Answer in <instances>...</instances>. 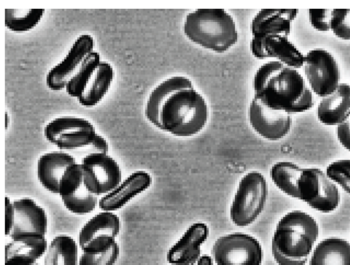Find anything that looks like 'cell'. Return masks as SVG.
<instances>
[{
	"label": "cell",
	"mask_w": 350,
	"mask_h": 265,
	"mask_svg": "<svg viewBox=\"0 0 350 265\" xmlns=\"http://www.w3.org/2000/svg\"><path fill=\"white\" fill-rule=\"evenodd\" d=\"M113 77L114 70L111 64L101 60L92 78L77 98L79 104L85 107L98 104L110 89Z\"/></svg>",
	"instance_id": "7402d4cb"
},
{
	"label": "cell",
	"mask_w": 350,
	"mask_h": 265,
	"mask_svg": "<svg viewBox=\"0 0 350 265\" xmlns=\"http://www.w3.org/2000/svg\"><path fill=\"white\" fill-rule=\"evenodd\" d=\"M45 10L42 8H5V26L14 33H25L33 29L42 18Z\"/></svg>",
	"instance_id": "4316f807"
},
{
	"label": "cell",
	"mask_w": 350,
	"mask_h": 265,
	"mask_svg": "<svg viewBox=\"0 0 350 265\" xmlns=\"http://www.w3.org/2000/svg\"><path fill=\"white\" fill-rule=\"evenodd\" d=\"M183 32L193 43L219 53L232 47L239 37L234 18L222 8H200L189 12Z\"/></svg>",
	"instance_id": "277c9868"
},
{
	"label": "cell",
	"mask_w": 350,
	"mask_h": 265,
	"mask_svg": "<svg viewBox=\"0 0 350 265\" xmlns=\"http://www.w3.org/2000/svg\"><path fill=\"white\" fill-rule=\"evenodd\" d=\"M78 245L68 235L55 236L44 253V265H78Z\"/></svg>",
	"instance_id": "d4e9b609"
},
{
	"label": "cell",
	"mask_w": 350,
	"mask_h": 265,
	"mask_svg": "<svg viewBox=\"0 0 350 265\" xmlns=\"http://www.w3.org/2000/svg\"><path fill=\"white\" fill-rule=\"evenodd\" d=\"M326 174L350 194V160H338L330 163L326 168Z\"/></svg>",
	"instance_id": "f546056e"
},
{
	"label": "cell",
	"mask_w": 350,
	"mask_h": 265,
	"mask_svg": "<svg viewBox=\"0 0 350 265\" xmlns=\"http://www.w3.org/2000/svg\"><path fill=\"white\" fill-rule=\"evenodd\" d=\"M333 9H310L308 18L311 25L319 31L331 30Z\"/></svg>",
	"instance_id": "1f68e13d"
},
{
	"label": "cell",
	"mask_w": 350,
	"mask_h": 265,
	"mask_svg": "<svg viewBox=\"0 0 350 265\" xmlns=\"http://www.w3.org/2000/svg\"><path fill=\"white\" fill-rule=\"evenodd\" d=\"M120 220L113 212L102 210L88 220L81 228L78 245L82 252L108 249L116 242Z\"/></svg>",
	"instance_id": "8fae6325"
},
{
	"label": "cell",
	"mask_w": 350,
	"mask_h": 265,
	"mask_svg": "<svg viewBox=\"0 0 350 265\" xmlns=\"http://www.w3.org/2000/svg\"><path fill=\"white\" fill-rule=\"evenodd\" d=\"M250 49L253 56L258 59L272 58L295 69L304 66V55L288 36L271 35L252 38Z\"/></svg>",
	"instance_id": "5bb4252c"
},
{
	"label": "cell",
	"mask_w": 350,
	"mask_h": 265,
	"mask_svg": "<svg viewBox=\"0 0 350 265\" xmlns=\"http://www.w3.org/2000/svg\"><path fill=\"white\" fill-rule=\"evenodd\" d=\"M94 40L88 33L79 36L72 43L64 57L47 72L45 82L52 91H60L66 86L84 61L94 50Z\"/></svg>",
	"instance_id": "4fadbf2b"
},
{
	"label": "cell",
	"mask_w": 350,
	"mask_h": 265,
	"mask_svg": "<svg viewBox=\"0 0 350 265\" xmlns=\"http://www.w3.org/2000/svg\"><path fill=\"white\" fill-rule=\"evenodd\" d=\"M318 120L325 125H340L350 117V85L340 83L331 94L323 97L317 107Z\"/></svg>",
	"instance_id": "44dd1931"
},
{
	"label": "cell",
	"mask_w": 350,
	"mask_h": 265,
	"mask_svg": "<svg viewBox=\"0 0 350 265\" xmlns=\"http://www.w3.org/2000/svg\"><path fill=\"white\" fill-rule=\"evenodd\" d=\"M212 256L216 265H260L263 252L256 238L247 234L234 232L215 240Z\"/></svg>",
	"instance_id": "52a82bcc"
},
{
	"label": "cell",
	"mask_w": 350,
	"mask_h": 265,
	"mask_svg": "<svg viewBox=\"0 0 350 265\" xmlns=\"http://www.w3.org/2000/svg\"><path fill=\"white\" fill-rule=\"evenodd\" d=\"M349 120H350V117H349Z\"/></svg>",
	"instance_id": "74e56055"
},
{
	"label": "cell",
	"mask_w": 350,
	"mask_h": 265,
	"mask_svg": "<svg viewBox=\"0 0 350 265\" xmlns=\"http://www.w3.org/2000/svg\"><path fill=\"white\" fill-rule=\"evenodd\" d=\"M267 195V180L261 173L252 171L245 174L230 208L232 222L239 227L252 224L263 210Z\"/></svg>",
	"instance_id": "8992f818"
},
{
	"label": "cell",
	"mask_w": 350,
	"mask_h": 265,
	"mask_svg": "<svg viewBox=\"0 0 350 265\" xmlns=\"http://www.w3.org/2000/svg\"><path fill=\"white\" fill-rule=\"evenodd\" d=\"M310 265H350V243L339 238L321 240L312 253Z\"/></svg>",
	"instance_id": "603a6c76"
},
{
	"label": "cell",
	"mask_w": 350,
	"mask_h": 265,
	"mask_svg": "<svg viewBox=\"0 0 350 265\" xmlns=\"http://www.w3.org/2000/svg\"><path fill=\"white\" fill-rule=\"evenodd\" d=\"M5 265H40L37 262L18 257H12L8 259H5Z\"/></svg>",
	"instance_id": "e575fe53"
},
{
	"label": "cell",
	"mask_w": 350,
	"mask_h": 265,
	"mask_svg": "<svg viewBox=\"0 0 350 265\" xmlns=\"http://www.w3.org/2000/svg\"><path fill=\"white\" fill-rule=\"evenodd\" d=\"M197 265H213V260L208 255H203L199 258Z\"/></svg>",
	"instance_id": "d590c367"
},
{
	"label": "cell",
	"mask_w": 350,
	"mask_h": 265,
	"mask_svg": "<svg viewBox=\"0 0 350 265\" xmlns=\"http://www.w3.org/2000/svg\"><path fill=\"white\" fill-rule=\"evenodd\" d=\"M304 73L314 94L325 97L333 93L340 83V70L335 58L327 51L315 48L304 55Z\"/></svg>",
	"instance_id": "30bf717a"
},
{
	"label": "cell",
	"mask_w": 350,
	"mask_h": 265,
	"mask_svg": "<svg viewBox=\"0 0 350 265\" xmlns=\"http://www.w3.org/2000/svg\"><path fill=\"white\" fill-rule=\"evenodd\" d=\"M79 163L85 186L98 197L107 194L122 181L120 167L108 153L87 154Z\"/></svg>",
	"instance_id": "9c48e42d"
},
{
	"label": "cell",
	"mask_w": 350,
	"mask_h": 265,
	"mask_svg": "<svg viewBox=\"0 0 350 265\" xmlns=\"http://www.w3.org/2000/svg\"><path fill=\"white\" fill-rule=\"evenodd\" d=\"M100 61V55L95 50L85 57L66 86V92L70 96L78 98L81 96Z\"/></svg>",
	"instance_id": "83f0119b"
},
{
	"label": "cell",
	"mask_w": 350,
	"mask_h": 265,
	"mask_svg": "<svg viewBox=\"0 0 350 265\" xmlns=\"http://www.w3.org/2000/svg\"><path fill=\"white\" fill-rule=\"evenodd\" d=\"M303 168L289 161H280L271 167L270 177L274 184L284 193L299 199L298 180Z\"/></svg>",
	"instance_id": "484cf974"
},
{
	"label": "cell",
	"mask_w": 350,
	"mask_h": 265,
	"mask_svg": "<svg viewBox=\"0 0 350 265\" xmlns=\"http://www.w3.org/2000/svg\"><path fill=\"white\" fill-rule=\"evenodd\" d=\"M14 220L12 201L8 196L5 197V234L9 236Z\"/></svg>",
	"instance_id": "836d02e7"
},
{
	"label": "cell",
	"mask_w": 350,
	"mask_h": 265,
	"mask_svg": "<svg viewBox=\"0 0 350 265\" xmlns=\"http://www.w3.org/2000/svg\"><path fill=\"white\" fill-rule=\"evenodd\" d=\"M331 31L336 37L350 40V9H333Z\"/></svg>",
	"instance_id": "4dcf8cb0"
},
{
	"label": "cell",
	"mask_w": 350,
	"mask_h": 265,
	"mask_svg": "<svg viewBox=\"0 0 350 265\" xmlns=\"http://www.w3.org/2000/svg\"><path fill=\"white\" fill-rule=\"evenodd\" d=\"M14 220L10 238L25 235L45 236L48 218L44 209L29 197L12 201Z\"/></svg>",
	"instance_id": "2e32d148"
},
{
	"label": "cell",
	"mask_w": 350,
	"mask_h": 265,
	"mask_svg": "<svg viewBox=\"0 0 350 265\" xmlns=\"http://www.w3.org/2000/svg\"><path fill=\"white\" fill-rule=\"evenodd\" d=\"M254 98L265 106L288 114L304 112L314 105L311 89L297 69L269 61L256 70Z\"/></svg>",
	"instance_id": "7a4b0ae2"
},
{
	"label": "cell",
	"mask_w": 350,
	"mask_h": 265,
	"mask_svg": "<svg viewBox=\"0 0 350 265\" xmlns=\"http://www.w3.org/2000/svg\"><path fill=\"white\" fill-rule=\"evenodd\" d=\"M337 137L341 145L350 152V120L337 126Z\"/></svg>",
	"instance_id": "d6a6232c"
},
{
	"label": "cell",
	"mask_w": 350,
	"mask_h": 265,
	"mask_svg": "<svg viewBox=\"0 0 350 265\" xmlns=\"http://www.w3.org/2000/svg\"><path fill=\"white\" fill-rule=\"evenodd\" d=\"M152 184L150 174L137 170L129 175L107 194L99 199L98 207L102 210L114 212L122 208L133 197L146 191Z\"/></svg>",
	"instance_id": "ac0fdd59"
},
{
	"label": "cell",
	"mask_w": 350,
	"mask_h": 265,
	"mask_svg": "<svg viewBox=\"0 0 350 265\" xmlns=\"http://www.w3.org/2000/svg\"><path fill=\"white\" fill-rule=\"evenodd\" d=\"M144 114L148 121L177 137H191L205 126L208 106L191 81L176 75L165 79L150 93Z\"/></svg>",
	"instance_id": "6da1fadb"
},
{
	"label": "cell",
	"mask_w": 350,
	"mask_h": 265,
	"mask_svg": "<svg viewBox=\"0 0 350 265\" xmlns=\"http://www.w3.org/2000/svg\"><path fill=\"white\" fill-rule=\"evenodd\" d=\"M77 162L72 154L65 151L46 152L38 160V179L44 189L58 195L62 178L68 167Z\"/></svg>",
	"instance_id": "ffe728a7"
},
{
	"label": "cell",
	"mask_w": 350,
	"mask_h": 265,
	"mask_svg": "<svg viewBox=\"0 0 350 265\" xmlns=\"http://www.w3.org/2000/svg\"><path fill=\"white\" fill-rule=\"evenodd\" d=\"M249 121L259 135L271 141L283 138L292 125L291 114L270 109L254 98L250 104Z\"/></svg>",
	"instance_id": "9a60e30c"
},
{
	"label": "cell",
	"mask_w": 350,
	"mask_h": 265,
	"mask_svg": "<svg viewBox=\"0 0 350 265\" xmlns=\"http://www.w3.org/2000/svg\"><path fill=\"white\" fill-rule=\"evenodd\" d=\"M297 9H262L252 20V38L271 35L288 36L291 24L297 15Z\"/></svg>",
	"instance_id": "d6986e66"
},
{
	"label": "cell",
	"mask_w": 350,
	"mask_h": 265,
	"mask_svg": "<svg viewBox=\"0 0 350 265\" xmlns=\"http://www.w3.org/2000/svg\"><path fill=\"white\" fill-rule=\"evenodd\" d=\"M120 254L117 242L108 249L98 252H83L78 265H113Z\"/></svg>",
	"instance_id": "f1b7e54d"
},
{
	"label": "cell",
	"mask_w": 350,
	"mask_h": 265,
	"mask_svg": "<svg viewBox=\"0 0 350 265\" xmlns=\"http://www.w3.org/2000/svg\"><path fill=\"white\" fill-rule=\"evenodd\" d=\"M297 188L299 199L316 210L329 213L338 206L340 193L336 185L319 168H303Z\"/></svg>",
	"instance_id": "ba28073f"
},
{
	"label": "cell",
	"mask_w": 350,
	"mask_h": 265,
	"mask_svg": "<svg viewBox=\"0 0 350 265\" xmlns=\"http://www.w3.org/2000/svg\"><path fill=\"white\" fill-rule=\"evenodd\" d=\"M58 195L66 209L80 215L94 211L100 199L85 186L79 162L66 169L60 181Z\"/></svg>",
	"instance_id": "7c38bea8"
},
{
	"label": "cell",
	"mask_w": 350,
	"mask_h": 265,
	"mask_svg": "<svg viewBox=\"0 0 350 265\" xmlns=\"http://www.w3.org/2000/svg\"><path fill=\"white\" fill-rule=\"evenodd\" d=\"M208 234L209 229L205 223L191 224L168 250L167 262L172 265H195L200 257L201 246Z\"/></svg>",
	"instance_id": "e0dca14e"
},
{
	"label": "cell",
	"mask_w": 350,
	"mask_h": 265,
	"mask_svg": "<svg viewBox=\"0 0 350 265\" xmlns=\"http://www.w3.org/2000/svg\"><path fill=\"white\" fill-rule=\"evenodd\" d=\"M10 239L5 247V259L18 257L37 262L49 245L45 236L25 235Z\"/></svg>",
	"instance_id": "cb8c5ba5"
},
{
	"label": "cell",
	"mask_w": 350,
	"mask_h": 265,
	"mask_svg": "<svg viewBox=\"0 0 350 265\" xmlns=\"http://www.w3.org/2000/svg\"><path fill=\"white\" fill-rule=\"evenodd\" d=\"M9 124H10V116H9L8 113L7 111H5V130H7L8 128Z\"/></svg>",
	"instance_id": "8d00e7d4"
},
{
	"label": "cell",
	"mask_w": 350,
	"mask_h": 265,
	"mask_svg": "<svg viewBox=\"0 0 350 265\" xmlns=\"http://www.w3.org/2000/svg\"><path fill=\"white\" fill-rule=\"evenodd\" d=\"M43 132L46 139L62 151L84 156L109 152L106 139L83 117L64 115L54 118L45 125Z\"/></svg>",
	"instance_id": "5b68a950"
},
{
	"label": "cell",
	"mask_w": 350,
	"mask_h": 265,
	"mask_svg": "<svg viewBox=\"0 0 350 265\" xmlns=\"http://www.w3.org/2000/svg\"><path fill=\"white\" fill-rule=\"evenodd\" d=\"M319 225L308 213L292 210L278 222L271 252L278 265H305L318 238Z\"/></svg>",
	"instance_id": "3957f363"
}]
</instances>
